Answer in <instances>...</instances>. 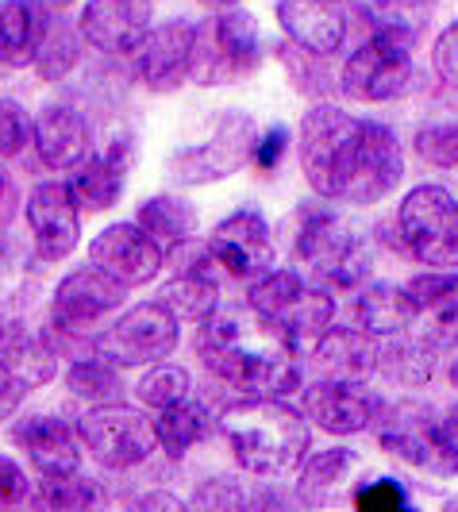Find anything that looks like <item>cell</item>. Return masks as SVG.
I'll return each instance as SVG.
<instances>
[{"mask_svg":"<svg viewBox=\"0 0 458 512\" xmlns=\"http://www.w3.org/2000/svg\"><path fill=\"white\" fill-rule=\"evenodd\" d=\"M151 16L154 0H85L74 24L89 51L104 58H131L151 27Z\"/></svg>","mask_w":458,"mask_h":512,"instance_id":"cell-20","label":"cell"},{"mask_svg":"<svg viewBox=\"0 0 458 512\" xmlns=\"http://www.w3.org/2000/svg\"><path fill=\"white\" fill-rule=\"evenodd\" d=\"M27 505H43V509H93V505H101V482L89 478L85 470L51 474V478L35 482Z\"/></svg>","mask_w":458,"mask_h":512,"instance_id":"cell-35","label":"cell"},{"mask_svg":"<svg viewBox=\"0 0 458 512\" xmlns=\"http://www.w3.org/2000/svg\"><path fill=\"white\" fill-rule=\"evenodd\" d=\"M154 436L158 447L166 451V459H185L197 443L216 436V416L208 409V401H193V397H181L174 405L158 409L154 416Z\"/></svg>","mask_w":458,"mask_h":512,"instance_id":"cell-27","label":"cell"},{"mask_svg":"<svg viewBox=\"0 0 458 512\" xmlns=\"http://www.w3.org/2000/svg\"><path fill=\"white\" fill-rule=\"evenodd\" d=\"M58 378L66 385V393L81 401V405H104V401H124L128 385L120 366H112L108 359H101L97 351L74 355L66 370H58Z\"/></svg>","mask_w":458,"mask_h":512,"instance_id":"cell-31","label":"cell"},{"mask_svg":"<svg viewBox=\"0 0 458 512\" xmlns=\"http://www.w3.org/2000/svg\"><path fill=\"white\" fill-rule=\"evenodd\" d=\"M293 258L328 289H355L374 270V251L366 235L328 205H308L297 216Z\"/></svg>","mask_w":458,"mask_h":512,"instance_id":"cell-5","label":"cell"},{"mask_svg":"<svg viewBox=\"0 0 458 512\" xmlns=\"http://www.w3.org/2000/svg\"><path fill=\"white\" fill-rule=\"evenodd\" d=\"M8 443L27 459V466L39 474V478H51V474H74L81 470V443H77L74 424L58 412H16L8 420Z\"/></svg>","mask_w":458,"mask_h":512,"instance_id":"cell-16","label":"cell"},{"mask_svg":"<svg viewBox=\"0 0 458 512\" xmlns=\"http://www.w3.org/2000/svg\"><path fill=\"white\" fill-rule=\"evenodd\" d=\"M416 81L420 74L412 62V47L389 39V35H370L343 62L339 89L358 104H385L408 97L416 89Z\"/></svg>","mask_w":458,"mask_h":512,"instance_id":"cell-12","label":"cell"},{"mask_svg":"<svg viewBox=\"0 0 458 512\" xmlns=\"http://www.w3.org/2000/svg\"><path fill=\"white\" fill-rule=\"evenodd\" d=\"M24 228L35 262L54 266L81 247V208L62 178H39L24 197Z\"/></svg>","mask_w":458,"mask_h":512,"instance_id":"cell-14","label":"cell"},{"mask_svg":"<svg viewBox=\"0 0 458 512\" xmlns=\"http://www.w3.org/2000/svg\"><path fill=\"white\" fill-rule=\"evenodd\" d=\"M416 154L432 166H458V124H428L416 131Z\"/></svg>","mask_w":458,"mask_h":512,"instance_id":"cell-39","label":"cell"},{"mask_svg":"<svg viewBox=\"0 0 458 512\" xmlns=\"http://www.w3.org/2000/svg\"><path fill=\"white\" fill-rule=\"evenodd\" d=\"M432 70L447 89H458V20L439 31L432 47Z\"/></svg>","mask_w":458,"mask_h":512,"instance_id":"cell-43","label":"cell"},{"mask_svg":"<svg viewBox=\"0 0 458 512\" xmlns=\"http://www.w3.org/2000/svg\"><path fill=\"white\" fill-rule=\"evenodd\" d=\"M447 378H451V385L458 389V355L451 359V366H447Z\"/></svg>","mask_w":458,"mask_h":512,"instance_id":"cell-52","label":"cell"},{"mask_svg":"<svg viewBox=\"0 0 458 512\" xmlns=\"http://www.w3.org/2000/svg\"><path fill=\"white\" fill-rule=\"evenodd\" d=\"M247 305L266 316L297 351L312 347L331 328L335 301L324 285H312L297 270H266L247 289Z\"/></svg>","mask_w":458,"mask_h":512,"instance_id":"cell-9","label":"cell"},{"mask_svg":"<svg viewBox=\"0 0 458 512\" xmlns=\"http://www.w3.org/2000/svg\"><path fill=\"white\" fill-rule=\"evenodd\" d=\"M27 393H31L27 385H20L16 378H8V374H0V428L24 409Z\"/></svg>","mask_w":458,"mask_h":512,"instance_id":"cell-45","label":"cell"},{"mask_svg":"<svg viewBox=\"0 0 458 512\" xmlns=\"http://www.w3.org/2000/svg\"><path fill=\"white\" fill-rule=\"evenodd\" d=\"M297 154L308 185L339 205H374L405 178V154L382 120H358L339 104H312L301 120Z\"/></svg>","mask_w":458,"mask_h":512,"instance_id":"cell-1","label":"cell"},{"mask_svg":"<svg viewBox=\"0 0 458 512\" xmlns=\"http://www.w3.org/2000/svg\"><path fill=\"white\" fill-rule=\"evenodd\" d=\"M31 151L51 174H70L97 151V135L77 104L43 101L31 112Z\"/></svg>","mask_w":458,"mask_h":512,"instance_id":"cell-18","label":"cell"},{"mask_svg":"<svg viewBox=\"0 0 458 512\" xmlns=\"http://www.w3.org/2000/svg\"><path fill=\"white\" fill-rule=\"evenodd\" d=\"M181 343V320L158 297L124 305L101 332L93 335V351L120 370H143L151 362L174 359Z\"/></svg>","mask_w":458,"mask_h":512,"instance_id":"cell-10","label":"cell"},{"mask_svg":"<svg viewBox=\"0 0 458 512\" xmlns=\"http://www.w3.org/2000/svg\"><path fill=\"white\" fill-rule=\"evenodd\" d=\"M204 247L216 262L220 278H231V282H255L274 266L270 224L258 208H239V212L224 216L204 239Z\"/></svg>","mask_w":458,"mask_h":512,"instance_id":"cell-15","label":"cell"},{"mask_svg":"<svg viewBox=\"0 0 458 512\" xmlns=\"http://www.w3.org/2000/svg\"><path fill=\"white\" fill-rule=\"evenodd\" d=\"M355 12L370 35H389L397 43H416L435 16V0H355Z\"/></svg>","mask_w":458,"mask_h":512,"instance_id":"cell-29","label":"cell"},{"mask_svg":"<svg viewBox=\"0 0 458 512\" xmlns=\"http://www.w3.org/2000/svg\"><path fill=\"white\" fill-rule=\"evenodd\" d=\"M416 324V312L408 305L401 285H366L355 297V328H362L374 339H393V335H408Z\"/></svg>","mask_w":458,"mask_h":512,"instance_id":"cell-28","label":"cell"},{"mask_svg":"<svg viewBox=\"0 0 458 512\" xmlns=\"http://www.w3.org/2000/svg\"><path fill=\"white\" fill-rule=\"evenodd\" d=\"M262 35L258 20L231 4L220 8L212 20H201L193 31V58H189V81L201 89H220L251 77L262 66Z\"/></svg>","mask_w":458,"mask_h":512,"instance_id":"cell-6","label":"cell"},{"mask_svg":"<svg viewBox=\"0 0 458 512\" xmlns=\"http://www.w3.org/2000/svg\"><path fill=\"white\" fill-rule=\"evenodd\" d=\"M135 505H139V509H170V512H178V509H185L189 501H181L178 493H143Z\"/></svg>","mask_w":458,"mask_h":512,"instance_id":"cell-46","label":"cell"},{"mask_svg":"<svg viewBox=\"0 0 458 512\" xmlns=\"http://www.w3.org/2000/svg\"><path fill=\"white\" fill-rule=\"evenodd\" d=\"M285 151H289V128L274 124L270 131H258L251 162H255L262 174H274V170L281 166V158H285Z\"/></svg>","mask_w":458,"mask_h":512,"instance_id":"cell-44","label":"cell"},{"mask_svg":"<svg viewBox=\"0 0 458 512\" xmlns=\"http://www.w3.org/2000/svg\"><path fill=\"white\" fill-rule=\"evenodd\" d=\"M31 151V112L16 97H0V162H16Z\"/></svg>","mask_w":458,"mask_h":512,"instance_id":"cell-38","label":"cell"},{"mask_svg":"<svg viewBox=\"0 0 458 512\" xmlns=\"http://www.w3.org/2000/svg\"><path fill=\"white\" fill-rule=\"evenodd\" d=\"M447 424H451V439H455V451H458V405L447 409Z\"/></svg>","mask_w":458,"mask_h":512,"instance_id":"cell-49","label":"cell"},{"mask_svg":"<svg viewBox=\"0 0 458 512\" xmlns=\"http://www.w3.org/2000/svg\"><path fill=\"white\" fill-rule=\"evenodd\" d=\"M197 4H204V8H216V12H220V8H231V4H243V0H197Z\"/></svg>","mask_w":458,"mask_h":512,"instance_id":"cell-50","label":"cell"},{"mask_svg":"<svg viewBox=\"0 0 458 512\" xmlns=\"http://www.w3.org/2000/svg\"><path fill=\"white\" fill-rule=\"evenodd\" d=\"M308 351H312V366L320 370V378L366 382L370 374H378V339L362 328H328Z\"/></svg>","mask_w":458,"mask_h":512,"instance_id":"cell-24","label":"cell"},{"mask_svg":"<svg viewBox=\"0 0 458 512\" xmlns=\"http://www.w3.org/2000/svg\"><path fill=\"white\" fill-rule=\"evenodd\" d=\"M135 397H139V405L143 409H166V405H174L181 397H189L193 393V374L174 359H162V362H151V366H143V374H139V382L131 389Z\"/></svg>","mask_w":458,"mask_h":512,"instance_id":"cell-36","label":"cell"},{"mask_svg":"<svg viewBox=\"0 0 458 512\" xmlns=\"http://www.w3.org/2000/svg\"><path fill=\"white\" fill-rule=\"evenodd\" d=\"M374 424H378V443L408 466L435 478L458 474V451L447 424V409H435L428 401H412V397L393 405L382 401Z\"/></svg>","mask_w":458,"mask_h":512,"instance_id":"cell-7","label":"cell"},{"mask_svg":"<svg viewBox=\"0 0 458 512\" xmlns=\"http://www.w3.org/2000/svg\"><path fill=\"white\" fill-rule=\"evenodd\" d=\"M189 505L193 509H239V505H247V493L239 489L235 478H204L193 489Z\"/></svg>","mask_w":458,"mask_h":512,"instance_id":"cell-40","label":"cell"},{"mask_svg":"<svg viewBox=\"0 0 458 512\" xmlns=\"http://www.w3.org/2000/svg\"><path fill=\"white\" fill-rule=\"evenodd\" d=\"M89 262L120 285L139 289V285H151L162 274L166 251L135 220H116V224H104L89 239Z\"/></svg>","mask_w":458,"mask_h":512,"instance_id":"cell-19","label":"cell"},{"mask_svg":"<svg viewBox=\"0 0 458 512\" xmlns=\"http://www.w3.org/2000/svg\"><path fill=\"white\" fill-rule=\"evenodd\" d=\"M74 432L85 459H93L101 470H112V474L139 470L158 451L154 416H147V412L128 405V401L89 405L74 420Z\"/></svg>","mask_w":458,"mask_h":512,"instance_id":"cell-8","label":"cell"},{"mask_svg":"<svg viewBox=\"0 0 458 512\" xmlns=\"http://www.w3.org/2000/svg\"><path fill=\"white\" fill-rule=\"evenodd\" d=\"M216 432L228 443L235 466L258 478L293 474L312 447L305 416L281 397H235L216 416Z\"/></svg>","mask_w":458,"mask_h":512,"instance_id":"cell-3","label":"cell"},{"mask_svg":"<svg viewBox=\"0 0 458 512\" xmlns=\"http://www.w3.org/2000/svg\"><path fill=\"white\" fill-rule=\"evenodd\" d=\"M401 243L424 266H458V201L443 185H416L397 212Z\"/></svg>","mask_w":458,"mask_h":512,"instance_id":"cell-13","label":"cell"},{"mask_svg":"<svg viewBox=\"0 0 458 512\" xmlns=\"http://www.w3.org/2000/svg\"><path fill=\"white\" fill-rule=\"evenodd\" d=\"M158 301L170 308L181 324H201L204 316L220 305V282L193 278V274H174L158 289Z\"/></svg>","mask_w":458,"mask_h":512,"instance_id":"cell-34","label":"cell"},{"mask_svg":"<svg viewBox=\"0 0 458 512\" xmlns=\"http://www.w3.org/2000/svg\"><path fill=\"white\" fill-rule=\"evenodd\" d=\"M35 4H43L47 12H70V8L81 4V0H35Z\"/></svg>","mask_w":458,"mask_h":512,"instance_id":"cell-48","label":"cell"},{"mask_svg":"<svg viewBox=\"0 0 458 512\" xmlns=\"http://www.w3.org/2000/svg\"><path fill=\"white\" fill-rule=\"evenodd\" d=\"M351 4L347 0H278V20L289 43L331 58L351 39Z\"/></svg>","mask_w":458,"mask_h":512,"instance_id":"cell-22","label":"cell"},{"mask_svg":"<svg viewBox=\"0 0 458 512\" xmlns=\"http://www.w3.org/2000/svg\"><path fill=\"white\" fill-rule=\"evenodd\" d=\"M382 401L362 389V382H335L320 378L305 389V416L316 420L328 436H358L366 428H374Z\"/></svg>","mask_w":458,"mask_h":512,"instance_id":"cell-23","label":"cell"},{"mask_svg":"<svg viewBox=\"0 0 458 512\" xmlns=\"http://www.w3.org/2000/svg\"><path fill=\"white\" fill-rule=\"evenodd\" d=\"M274 51H278L281 66L289 70L293 85H297L305 97L324 101L331 89H339V81L331 77V66L324 54H312V51H305V47H297V43H278Z\"/></svg>","mask_w":458,"mask_h":512,"instance_id":"cell-37","label":"cell"},{"mask_svg":"<svg viewBox=\"0 0 458 512\" xmlns=\"http://www.w3.org/2000/svg\"><path fill=\"white\" fill-rule=\"evenodd\" d=\"M193 31L197 20H162L151 24L143 43L131 54V74L147 93H178L181 85L189 81V58H193Z\"/></svg>","mask_w":458,"mask_h":512,"instance_id":"cell-17","label":"cell"},{"mask_svg":"<svg viewBox=\"0 0 458 512\" xmlns=\"http://www.w3.org/2000/svg\"><path fill=\"white\" fill-rule=\"evenodd\" d=\"M81 54H85V39H81L77 24L74 20H62L58 12H51V27L43 35V47L35 54L31 70H35V77L43 85H58V81H66L81 66Z\"/></svg>","mask_w":458,"mask_h":512,"instance_id":"cell-32","label":"cell"},{"mask_svg":"<svg viewBox=\"0 0 458 512\" xmlns=\"http://www.w3.org/2000/svg\"><path fill=\"white\" fill-rule=\"evenodd\" d=\"M124 305H128V285H120L93 262H85L54 282L47 297V320L39 332L47 335L58 359H74L93 351V335Z\"/></svg>","mask_w":458,"mask_h":512,"instance_id":"cell-4","label":"cell"},{"mask_svg":"<svg viewBox=\"0 0 458 512\" xmlns=\"http://www.w3.org/2000/svg\"><path fill=\"white\" fill-rule=\"evenodd\" d=\"M135 162V139L116 135L112 143H104V151H93L77 170H70V193H74L81 216L89 212H108L120 205L124 189H128V170Z\"/></svg>","mask_w":458,"mask_h":512,"instance_id":"cell-21","label":"cell"},{"mask_svg":"<svg viewBox=\"0 0 458 512\" xmlns=\"http://www.w3.org/2000/svg\"><path fill=\"white\" fill-rule=\"evenodd\" d=\"M135 224L166 251L181 239H193L201 216H197L193 201H185L181 193H154V197L135 205Z\"/></svg>","mask_w":458,"mask_h":512,"instance_id":"cell-30","label":"cell"},{"mask_svg":"<svg viewBox=\"0 0 458 512\" xmlns=\"http://www.w3.org/2000/svg\"><path fill=\"white\" fill-rule=\"evenodd\" d=\"M255 139V120L247 112H239V108H224L204 143L178 147L166 158V178H170V185H181V189H197V185H212V181L231 178V174H239L251 162Z\"/></svg>","mask_w":458,"mask_h":512,"instance_id":"cell-11","label":"cell"},{"mask_svg":"<svg viewBox=\"0 0 458 512\" xmlns=\"http://www.w3.org/2000/svg\"><path fill=\"white\" fill-rule=\"evenodd\" d=\"M362 466L358 451L351 447H328L320 455L301 466L297 474V501L308 505V509H324V505H335L343 497L347 482L355 478V470Z\"/></svg>","mask_w":458,"mask_h":512,"instance_id":"cell-26","label":"cell"},{"mask_svg":"<svg viewBox=\"0 0 458 512\" xmlns=\"http://www.w3.org/2000/svg\"><path fill=\"white\" fill-rule=\"evenodd\" d=\"M31 489H35V482H31L24 462L0 451V509L27 505V501H31Z\"/></svg>","mask_w":458,"mask_h":512,"instance_id":"cell-42","label":"cell"},{"mask_svg":"<svg viewBox=\"0 0 458 512\" xmlns=\"http://www.w3.org/2000/svg\"><path fill=\"white\" fill-rule=\"evenodd\" d=\"M51 27V12L35 0H0V70H31L43 35Z\"/></svg>","mask_w":458,"mask_h":512,"instance_id":"cell-25","label":"cell"},{"mask_svg":"<svg viewBox=\"0 0 458 512\" xmlns=\"http://www.w3.org/2000/svg\"><path fill=\"white\" fill-rule=\"evenodd\" d=\"M197 355L204 370L239 397H289L305 382L301 351L247 305L212 308L197 324Z\"/></svg>","mask_w":458,"mask_h":512,"instance_id":"cell-2","label":"cell"},{"mask_svg":"<svg viewBox=\"0 0 458 512\" xmlns=\"http://www.w3.org/2000/svg\"><path fill=\"white\" fill-rule=\"evenodd\" d=\"M355 505L366 512H401L408 509V489L397 478H374L370 486L355 493Z\"/></svg>","mask_w":458,"mask_h":512,"instance_id":"cell-41","label":"cell"},{"mask_svg":"<svg viewBox=\"0 0 458 512\" xmlns=\"http://www.w3.org/2000/svg\"><path fill=\"white\" fill-rule=\"evenodd\" d=\"M439 351L428 347L424 339H408V335H393V339H378V370L393 385H424L432 378Z\"/></svg>","mask_w":458,"mask_h":512,"instance_id":"cell-33","label":"cell"},{"mask_svg":"<svg viewBox=\"0 0 458 512\" xmlns=\"http://www.w3.org/2000/svg\"><path fill=\"white\" fill-rule=\"evenodd\" d=\"M12 262H16V258H12V243H8V239H0V278H8V274H12Z\"/></svg>","mask_w":458,"mask_h":512,"instance_id":"cell-47","label":"cell"},{"mask_svg":"<svg viewBox=\"0 0 458 512\" xmlns=\"http://www.w3.org/2000/svg\"><path fill=\"white\" fill-rule=\"evenodd\" d=\"M8 193H12V181H8V174L0 170V205H4V197H8Z\"/></svg>","mask_w":458,"mask_h":512,"instance_id":"cell-51","label":"cell"}]
</instances>
